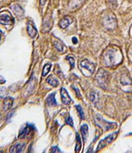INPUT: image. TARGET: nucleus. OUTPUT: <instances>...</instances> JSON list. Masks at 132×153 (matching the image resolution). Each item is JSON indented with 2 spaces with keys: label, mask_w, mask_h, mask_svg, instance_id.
Masks as SVG:
<instances>
[{
  "label": "nucleus",
  "mask_w": 132,
  "mask_h": 153,
  "mask_svg": "<svg viewBox=\"0 0 132 153\" xmlns=\"http://www.w3.org/2000/svg\"><path fill=\"white\" fill-rule=\"evenodd\" d=\"M72 22L73 19H71L70 17H64L59 22V26L62 29L66 28L72 23Z\"/></svg>",
  "instance_id": "11"
},
{
  "label": "nucleus",
  "mask_w": 132,
  "mask_h": 153,
  "mask_svg": "<svg viewBox=\"0 0 132 153\" xmlns=\"http://www.w3.org/2000/svg\"><path fill=\"white\" fill-rule=\"evenodd\" d=\"M108 72L104 70L100 69L98 71L96 75V79L98 84L101 87H103L106 85H107V81H109V74Z\"/></svg>",
  "instance_id": "4"
},
{
  "label": "nucleus",
  "mask_w": 132,
  "mask_h": 153,
  "mask_svg": "<svg viewBox=\"0 0 132 153\" xmlns=\"http://www.w3.org/2000/svg\"><path fill=\"white\" fill-rule=\"evenodd\" d=\"M55 94H50L48 95L47 98L46 99V102L47 104L49 106H55L57 104V101L55 99Z\"/></svg>",
  "instance_id": "15"
},
{
  "label": "nucleus",
  "mask_w": 132,
  "mask_h": 153,
  "mask_svg": "<svg viewBox=\"0 0 132 153\" xmlns=\"http://www.w3.org/2000/svg\"><path fill=\"white\" fill-rule=\"evenodd\" d=\"M86 0H71L69 4V7L71 9H77L81 6Z\"/></svg>",
  "instance_id": "12"
},
{
  "label": "nucleus",
  "mask_w": 132,
  "mask_h": 153,
  "mask_svg": "<svg viewBox=\"0 0 132 153\" xmlns=\"http://www.w3.org/2000/svg\"><path fill=\"white\" fill-rule=\"evenodd\" d=\"M72 41H73V43H74L75 44L78 43V39H77V38L75 37H74L73 38V39H72Z\"/></svg>",
  "instance_id": "28"
},
{
  "label": "nucleus",
  "mask_w": 132,
  "mask_h": 153,
  "mask_svg": "<svg viewBox=\"0 0 132 153\" xmlns=\"http://www.w3.org/2000/svg\"><path fill=\"white\" fill-rule=\"evenodd\" d=\"M95 122L98 126L103 128L104 131L110 129H114L117 126L116 123L107 121L100 115H98L95 117Z\"/></svg>",
  "instance_id": "1"
},
{
  "label": "nucleus",
  "mask_w": 132,
  "mask_h": 153,
  "mask_svg": "<svg viewBox=\"0 0 132 153\" xmlns=\"http://www.w3.org/2000/svg\"><path fill=\"white\" fill-rule=\"evenodd\" d=\"M35 130V127L33 124H26V126L20 131L18 135V138L20 139H24L26 138L31 132H33Z\"/></svg>",
  "instance_id": "6"
},
{
  "label": "nucleus",
  "mask_w": 132,
  "mask_h": 153,
  "mask_svg": "<svg viewBox=\"0 0 132 153\" xmlns=\"http://www.w3.org/2000/svg\"><path fill=\"white\" fill-rule=\"evenodd\" d=\"M13 103V99L12 97H8L7 98L4 102L3 109L4 110L9 109L11 108Z\"/></svg>",
  "instance_id": "19"
},
{
  "label": "nucleus",
  "mask_w": 132,
  "mask_h": 153,
  "mask_svg": "<svg viewBox=\"0 0 132 153\" xmlns=\"http://www.w3.org/2000/svg\"><path fill=\"white\" fill-rule=\"evenodd\" d=\"M90 99L93 103H97L99 100V93L97 91H93L90 94Z\"/></svg>",
  "instance_id": "21"
},
{
  "label": "nucleus",
  "mask_w": 132,
  "mask_h": 153,
  "mask_svg": "<svg viewBox=\"0 0 132 153\" xmlns=\"http://www.w3.org/2000/svg\"><path fill=\"white\" fill-rule=\"evenodd\" d=\"M80 131L81 133L84 143H85L88 137V127L87 124H83L80 127Z\"/></svg>",
  "instance_id": "13"
},
{
  "label": "nucleus",
  "mask_w": 132,
  "mask_h": 153,
  "mask_svg": "<svg viewBox=\"0 0 132 153\" xmlns=\"http://www.w3.org/2000/svg\"><path fill=\"white\" fill-rule=\"evenodd\" d=\"M12 18L7 14H2L1 15V19H0V22L1 24H2L4 25H10L11 23Z\"/></svg>",
  "instance_id": "14"
},
{
  "label": "nucleus",
  "mask_w": 132,
  "mask_h": 153,
  "mask_svg": "<svg viewBox=\"0 0 132 153\" xmlns=\"http://www.w3.org/2000/svg\"><path fill=\"white\" fill-rule=\"evenodd\" d=\"M46 81L48 84L54 87H57L59 85V81H58V80L56 79L52 75H50L46 79Z\"/></svg>",
  "instance_id": "18"
},
{
  "label": "nucleus",
  "mask_w": 132,
  "mask_h": 153,
  "mask_svg": "<svg viewBox=\"0 0 132 153\" xmlns=\"http://www.w3.org/2000/svg\"><path fill=\"white\" fill-rule=\"evenodd\" d=\"M27 31L29 35L31 38H34L37 34V29L33 22L30 21L27 25Z\"/></svg>",
  "instance_id": "9"
},
{
  "label": "nucleus",
  "mask_w": 132,
  "mask_h": 153,
  "mask_svg": "<svg viewBox=\"0 0 132 153\" xmlns=\"http://www.w3.org/2000/svg\"><path fill=\"white\" fill-rule=\"evenodd\" d=\"M116 53L113 50H109L104 53V60L106 65L113 66L116 63L115 60Z\"/></svg>",
  "instance_id": "3"
},
{
  "label": "nucleus",
  "mask_w": 132,
  "mask_h": 153,
  "mask_svg": "<svg viewBox=\"0 0 132 153\" xmlns=\"http://www.w3.org/2000/svg\"><path fill=\"white\" fill-rule=\"evenodd\" d=\"M26 147L25 143H15L10 148V152L12 153H19L22 152Z\"/></svg>",
  "instance_id": "10"
},
{
  "label": "nucleus",
  "mask_w": 132,
  "mask_h": 153,
  "mask_svg": "<svg viewBox=\"0 0 132 153\" xmlns=\"http://www.w3.org/2000/svg\"><path fill=\"white\" fill-rule=\"evenodd\" d=\"M51 153H61L62 152L60 150L57 146H54L52 147L51 148Z\"/></svg>",
  "instance_id": "26"
},
{
  "label": "nucleus",
  "mask_w": 132,
  "mask_h": 153,
  "mask_svg": "<svg viewBox=\"0 0 132 153\" xmlns=\"http://www.w3.org/2000/svg\"><path fill=\"white\" fill-rule=\"evenodd\" d=\"M129 55H130V58H131V59L132 61V47L131 48V49L130 50V51H129Z\"/></svg>",
  "instance_id": "29"
},
{
  "label": "nucleus",
  "mask_w": 132,
  "mask_h": 153,
  "mask_svg": "<svg viewBox=\"0 0 132 153\" xmlns=\"http://www.w3.org/2000/svg\"><path fill=\"white\" fill-rule=\"evenodd\" d=\"M81 146H82V143L81 141V139H80L79 134H77L76 135V145L75 151L76 153H79L81 150Z\"/></svg>",
  "instance_id": "20"
},
{
  "label": "nucleus",
  "mask_w": 132,
  "mask_h": 153,
  "mask_svg": "<svg viewBox=\"0 0 132 153\" xmlns=\"http://www.w3.org/2000/svg\"><path fill=\"white\" fill-rule=\"evenodd\" d=\"M54 47L59 52H62L64 50L65 45L64 43H62V42L59 39H57L56 40L54 41Z\"/></svg>",
  "instance_id": "17"
},
{
  "label": "nucleus",
  "mask_w": 132,
  "mask_h": 153,
  "mask_svg": "<svg viewBox=\"0 0 132 153\" xmlns=\"http://www.w3.org/2000/svg\"><path fill=\"white\" fill-rule=\"evenodd\" d=\"M13 12L17 16H21L24 13V11L22 7L19 5H15L11 7Z\"/></svg>",
  "instance_id": "16"
},
{
  "label": "nucleus",
  "mask_w": 132,
  "mask_h": 153,
  "mask_svg": "<svg viewBox=\"0 0 132 153\" xmlns=\"http://www.w3.org/2000/svg\"><path fill=\"white\" fill-rule=\"evenodd\" d=\"M60 95L62 97V103L66 105H68L70 103L72 100L66 88L63 87L60 90Z\"/></svg>",
  "instance_id": "8"
},
{
  "label": "nucleus",
  "mask_w": 132,
  "mask_h": 153,
  "mask_svg": "<svg viewBox=\"0 0 132 153\" xmlns=\"http://www.w3.org/2000/svg\"><path fill=\"white\" fill-rule=\"evenodd\" d=\"M75 106L76 108H77V111H78V114H79V115L80 117V119L81 120L84 119V111H83V108H81V106L79 105H76Z\"/></svg>",
  "instance_id": "23"
},
{
  "label": "nucleus",
  "mask_w": 132,
  "mask_h": 153,
  "mask_svg": "<svg viewBox=\"0 0 132 153\" xmlns=\"http://www.w3.org/2000/svg\"><path fill=\"white\" fill-rule=\"evenodd\" d=\"M118 134V131L114 132L112 134H109L108 136L106 137L105 138L101 140L98 143L96 152L100 151L103 148H105L112 142H113L114 140L117 138Z\"/></svg>",
  "instance_id": "2"
},
{
  "label": "nucleus",
  "mask_w": 132,
  "mask_h": 153,
  "mask_svg": "<svg viewBox=\"0 0 132 153\" xmlns=\"http://www.w3.org/2000/svg\"><path fill=\"white\" fill-rule=\"evenodd\" d=\"M80 67L81 69L86 70L89 72L90 75L94 72L96 67L94 63L90 62L87 59L81 61L80 63Z\"/></svg>",
  "instance_id": "5"
},
{
  "label": "nucleus",
  "mask_w": 132,
  "mask_h": 153,
  "mask_svg": "<svg viewBox=\"0 0 132 153\" xmlns=\"http://www.w3.org/2000/svg\"><path fill=\"white\" fill-rule=\"evenodd\" d=\"M67 60L68 61L69 63H70V65L71 68V69H73V68L75 67V59L73 57L71 56H68L66 57Z\"/></svg>",
  "instance_id": "24"
},
{
  "label": "nucleus",
  "mask_w": 132,
  "mask_h": 153,
  "mask_svg": "<svg viewBox=\"0 0 132 153\" xmlns=\"http://www.w3.org/2000/svg\"><path fill=\"white\" fill-rule=\"evenodd\" d=\"M65 122H66V124H68V125L70 126L71 127H73V120L72 119V117H70V116H69V117L66 118V120H65Z\"/></svg>",
  "instance_id": "25"
},
{
  "label": "nucleus",
  "mask_w": 132,
  "mask_h": 153,
  "mask_svg": "<svg viewBox=\"0 0 132 153\" xmlns=\"http://www.w3.org/2000/svg\"><path fill=\"white\" fill-rule=\"evenodd\" d=\"M105 26L108 28L113 29L116 26V20L115 17L112 14L106 16L104 20Z\"/></svg>",
  "instance_id": "7"
},
{
  "label": "nucleus",
  "mask_w": 132,
  "mask_h": 153,
  "mask_svg": "<svg viewBox=\"0 0 132 153\" xmlns=\"http://www.w3.org/2000/svg\"><path fill=\"white\" fill-rule=\"evenodd\" d=\"M51 66H52V65L50 63H47V64L45 65V66L43 67V74H42L43 76H45L49 72Z\"/></svg>",
  "instance_id": "22"
},
{
  "label": "nucleus",
  "mask_w": 132,
  "mask_h": 153,
  "mask_svg": "<svg viewBox=\"0 0 132 153\" xmlns=\"http://www.w3.org/2000/svg\"><path fill=\"white\" fill-rule=\"evenodd\" d=\"M47 0H40V4L41 6H43L45 4Z\"/></svg>",
  "instance_id": "27"
}]
</instances>
